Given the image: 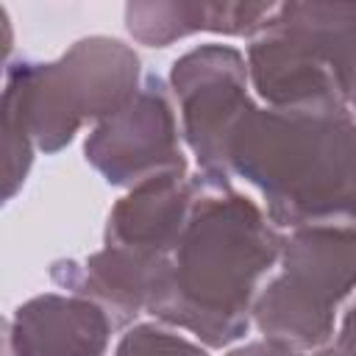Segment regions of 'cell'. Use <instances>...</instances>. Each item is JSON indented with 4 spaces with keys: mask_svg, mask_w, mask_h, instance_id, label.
Segmentation results:
<instances>
[{
    "mask_svg": "<svg viewBox=\"0 0 356 356\" xmlns=\"http://www.w3.org/2000/svg\"><path fill=\"white\" fill-rule=\"evenodd\" d=\"M284 239L256 200L197 172L186 228L147 314L195 334L206 348H228L248 334L256 295L278 267Z\"/></svg>",
    "mask_w": 356,
    "mask_h": 356,
    "instance_id": "obj_1",
    "label": "cell"
},
{
    "mask_svg": "<svg viewBox=\"0 0 356 356\" xmlns=\"http://www.w3.org/2000/svg\"><path fill=\"white\" fill-rule=\"evenodd\" d=\"M275 228L356 225V117L253 106L228 147Z\"/></svg>",
    "mask_w": 356,
    "mask_h": 356,
    "instance_id": "obj_2",
    "label": "cell"
},
{
    "mask_svg": "<svg viewBox=\"0 0 356 356\" xmlns=\"http://www.w3.org/2000/svg\"><path fill=\"white\" fill-rule=\"evenodd\" d=\"M142 61L131 44L111 36L78 39L56 61H6L11 95L42 153L64 150L86 122L122 111L142 89Z\"/></svg>",
    "mask_w": 356,
    "mask_h": 356,
    "instance_id": "obj_3",
    "label": "cell"
},
{
    "mask_svg": "<svg viewBox=\"0 0 356 356\" xmlns=\"http://www.w3.org/2000/svg\"><path fill=\"white\" fill-rule=\"evenodd\" d=\"M356 289V225H309L284 239L273 275L253 303L261 337L320 350L334 337L342 303Z\"/></svg>",
    "mask_w": 356,
    "mask_h": 356,
    "instance_id": "obj_4",
    "label": "cell"
},
{
    "mask_svg": "<svg viewBox=\"0 0 356 356\" xmlns=\"http://www.w3.org/2000/svg\"><path fill=\"white\" fill-rule=\"evenodd\" d=\"M170 89L181 111V134L197 167L217 184H231L228 147L256 106L245 56L231 44H200L172 61Z\"/></svg>",
    "mask_w": 356,
    "mask_h": 356,
    "instance_id": "obj_5",
    "label": "cell"
},
{
    "mask_svg": "<svg viewBox=\"0 0 356 356\" xmlns=\"http://www.w3.org/2000/svg\"><path fill=\"white\" fill-rule=\"evenodd\" d=\"M181 136L167 83L150 75L122 111L92 128L83 156L106 184L134 189L150 178L186 172Z\"/></svg>",
    "mask_w": 356,
    "mask_h": 356,
    "instance_id": "obj_6",
    "label": "cell"
},
{
    "mask_svg": "<svg viewBox=\"0 0 356 356\" xmlns=\"http://www.w3.org/2000/svg\"><path fill=\"white\" fill-rule=\"evenodd\" d=\"M111 331V317L95 300L44 292L6 320V356H106Z\"/></svg>",
    "mask_w": 356,
    "mask_h": 356,
    "instance_id": "obj_7",
    "label": "cell"
},
{
    "mask_svg": "<svg viewBox=\"0 0 356 356\" xmlns=\"http://www.w3.org/2000/svg\"><path fill=\"white\" fill-rule=\"evenodd\" d=\"M197 175L150 178L114 203L106 220L103 245L131 250L145 259H170L192 211Z\"/></svg>",
    "mask_w": 356,
    "mask_h": 356,
    "instance_id": "obj_8",
    "label": "cell"
},
{
    "mask_svg": "<svg viewBox=\"0 0 356 356\" xmlns=\"http://www.w3.org/2000/svg\"><path fill=\"white\" fill-rule=\"evenodd\" d=\"M275 3H211V0H145L125 6L128 33L147 47H167L192 33L256 36Z\"/></svg>",
    "mask_w": 356,
    "mask_h": 356,
    "instance_id": "obj_9",
    "label": "cell"
},
{
    "mask_svg": "<svg viewBox=\"0 0 356 356\" xmlns=\"http://www.w3.org/2000/svg\"><path fill=\"white\" fill-rule=\"evenodd\" d=\"M275 17L303 42L356 117V3H281Z\"/></svg>",
    "mask_w": 356,
    "mask_h": 356,
    "instance_id": "obj_10",
    "label": "cell"
},
{
    "mask_svg": "<svg viewBox=\"0 0 356 356\" xmlns=\"http://www.w3.org/2000/svg\"><path fill=\"white\" fill-rule=\"evenodd\" d=\"M114 356H209V350L164 323H134L120 337Z\"/></svg>",
    "mask_w": 356,
    "mask_h": 356,
    "instance_id": "obj_11",
    "label": "cell"
},
{
    "mask_svg": "<svg viewBox=\"0 0 356 356\" xmlns=\"http://www.w3.org/2000/svg\"><path fill=\"white\" fill-rule=\"evenodd\" d=\"M314 356H356V303L345 312L339 331H334L331 342L323 345Z\"/></svg>",
    "mask_w": 356,
    "mask_h": 356,
    "instance_id": "obj_12",
    "label": "cell"
},
{
    "mask_svg": "<svg viewBox=\"0 0 356 356\" xmlns=\"http://www.w3.org/2000/svg\"><path fill=\"white\" fill-rule=\"evenodd\" d=\"M225 356H303V350L286 345V342H278V339H253V342H245L234 350H228Z\"/></svg>",
    "mask_w": 356,
    "mask_h": 356,
    "instance_id": "obj_13",
    "label": "cell"
}]
</instances>
